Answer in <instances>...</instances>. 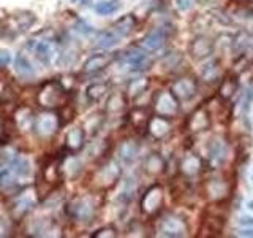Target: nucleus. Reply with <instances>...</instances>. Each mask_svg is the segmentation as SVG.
<instances>
[{
  "instance_id": "49530a36",
  "label": "nucleus",
  "mask_w": 253,
  "mask_h": 238,
  "mask_svg": "<svg viewBox=\"0 0 253 238\" xmlns=\"http://www.w3.org/2000/svg\"><path fill=\"white\" fill-rule=\"evenodd\" d=\"M239 2H247V0H239Z\"/></svg>"
},
{
  "instance_id": "79ce46f5",
  "label": "nucleus",
  "mask_w": 253,
  "mask_h": 238,
  "mask_svg": "<svg viewBox=\"0 0 253 238\" xmlns=\"http://www.w3.org/2000/svg\"><path fill=\"white\" fill-rule=\"evenodd\" d=\"M239 224L241 226H253V218H250V216H242L239 219Z\"/></svg>"
},
{
  "instance_id": "cd10ccee",
  "label": "nucleus",
  "mask_w": 253,
  "mask_h": 238,
  "mask_svg": "<svg viewBox=\"0 0 253 238\" xmlns=\"http://www.w3.org/2000/svg\"><path fill=\"white\" fill-rule=\"evenodd\" d=\"M121 40V35L116 30H101L97 34V45L101 48H111L116 46Z\"/></svg>"
},
{
  "instance_id": "a19ab883",
  "label": "nucleus",
  "mask_w": 253,
  "mask_h": 238,
  "mask_svg": "<svg viewBox=\"0 0 253 238\" xmlns=\"http://www.w3.org/2000/svg\"><path fill=\"white\" fill-rule=\"evenodd\" d=\"M8 62H10V54H8L6 51L0 53V67H5Z\"/></svg>"
},
{
  "instance_id": "2f4dec72",
  "label": "nucleus",
  "mask_w": 253,
  "mask_h": 238,
  "mask_svg": "<svg viewBox=\"0 0 253 238\" xmlns=\"http://www.w3.org/2000/svg\"><path fill=\"white\" fill-rule=\"evenodd\" d=\"M119 8H121V3H119V0H103V2H98L95 5V11L98 14H113L116 13Z\"/></svg>"
},
{
  "instance_id": "e433bc0d",
  "label": "nucleus",
  "mask_w": 253,
  "mask_h": 238,
  "mask_svg": "<svg viewBox=\"0 0 253 238\" xmlns=\"http://www.w3.org/2000/svg\"><path fill=\"white\" fill-rule=\"evenodd\" d=\"M13 99V91L3 78H0V102H8Z\"/></svg>"
},
{
  "instance_id": "f03ea898",
  "label": "nucleus",
  "mask_w": 253,
  "mask_h": 238,
  "mask_svg": "<svg viewBox=\"0 0 253 238\" xmlns=\"http://www.w3.org/2000/svg\"><path fill=\"white\" fill-rule=\"evenodd\" d=\"M98 206L95 203L93 197H76L73 202H70L68 211L76 221H90Z\"/></svg>"
},
{
  "instance_id": "a878e982",
  "label": "nucleus",
  "mask_w": 253,
  "mask_h": 238,
  "mask_svg": "<svg viewBox=\"0 0 253 238\" xmlns=\"http://www.w3.org/2000/svg\"><path fill=\"white\" fill-rule=\"evenodd\" d=\"M138 151H139V148H138L136 143L128 140V141H124L121 145V148H119V156H121V159L124 162L130 164L134 161V157L138 156Z\"/></svg>"
},
{
  "instance_id": "7ed1b4c3",
  "label": "nucleus",
  "mask_w": 253,
  "mask_h": 238,
  "mask_svg": "<svg viewBox=\"0 0 253 238\" xmlns=\"http://www.w3.org/2000/svg\"><path fill=\"white\" fill-rule=\"evenodd\" d=\"M177 99L174 97L172 92L169 91H160L157 92L154 97V110L157 111V115L165 116V118H172L177 113L179 105H177Z\"/></svg>"
},
{
  "instance_id": "0eeeda50",
  "label": "nucleus",
  "mask_w": 253,
  "mask_h": 238,
  "mask_svg": "<svg viewBox=\"0 0 253 238\" xmlns=\"http://www.w3.org/2000/svg\"><path fill=\"white\" fill-rule=\"evenodd\" d=\"M59 127H60L59 116L51 113V111H46V113L40 115L35 119V129L38 135H42V137H51V135L57 132Z\"/></svg>"
},
{
  "instance_id": "a18cd8bd",
  "label": "nucleus",
  "mask_w": 253,
  "mask_h": 238,
  "mask_svg": "<svg viewBox=\"0 0 253 238\" xmlns=\"http://www.w3.org/2000/svg\"><path fill=\"white\" fill-rule=\"evenodd\" d=\"M247 206H250V210H253V202H249Z\"/></svg>"
},
{
  "instance_id": "ddd939ff",
  "label": "nucleus",
  "mask_w": 253,
  "mask_h": 238,
  "mask_svg": "<svg viewBox=\"0 0 253 238\" xmlns=\"http://www.w3.org/2000/svg\"><path fill=\"white\" fill-rule=\"evenodd\" d=\"M113 56L111 54H93L84 62V71L85 73H98V71L105 70L111 62H113Z\"/></svg>"
},
{
  "instance_id": "423d86ee",
  "label": "nucleus",
  "mask_w": 253,
  "mask_h": 238,
  "mask_svg": "<svg viewBox=\"0 0 253 238\" xmlns=\"http://www.w3.org/2000/svg\"><path fill=\"white\" fill-rule=\"evenodd\" d=\"M171 92L177 100H190L193 99L196 92H198V83L196 79L190 78V76H182L179 79H176L171 84Z\"/></svg>"
},
{
  "instance_id": "412c9836",
  "label": "nucleus",
  "mask_w": 253,
  "mask_h": 238,
  "mask_svg": "<svg viewBox=\"0 0 253 238\" xmlns=\"http://www.w3.org/2000/svg\"><path fill=\"white\" fill-rule=\"evenodd\" d=\"M163 43H165V34H163V30L158 29V30L150 32V34H147L142 38L141 46L147 51H157L158 48L163 46Z\"/></svg>"
},
{
  "instance_id": "39448f33",
  "label": "nucleus",
  "mask_w": 253,
  "mask_h": 238,
  "mask_svg": "<svg viewBox=\"0 0 253 238\" xmlns=\"http://www.w3.org/2000/svg\"><path fill=\"white\" fill-rule=\"evenodd\" d=\"M119 177H121V169H119V165L116 162L111 161L103 165L100 170H97V173H95V177H93V182L97 187L106 189L109 186H113L119 179Z\"/></svg>"
},
{
  "instance_id": "c9c22d12",
  "label": "nucleus",
  "mask_w": 253,
  "mask_h": 238,
  "mask_svg": "<svg viewBox=\"0 0 253 238\" xmlns=\"http://www.w3.org/2000/svg\"><path fill=\"white\" fill-rule=\"evenodd\" d=\"M65 172H67V177L68 178H76L78 175L81 173V162H79L78 159H75V157L68 159Z\"/></svg>"
},
{
  "instance_id": "f8f14e48",
  "label": "nucleus",
  "mask_w": 253,
  "mask_h": 238,
  "mask_svg": "<svg viewBox=\"0 0 253 238\" xmlns=\"http://www.w3.org/2000/svg\"><path fill=\"white\" fill-rule=\"evenodd\" d=\"M211 125V118H209V111L204 107L198 108L195 113L190 115L188 121H187V127L190 132H203Z\"/></svg>"
},
{
  "instance_id": "c756f323",
  "label": "nucleus",
  "mask_w": 253,
  "mask_h": 238,
  "mask_svg": "<svg viewBox=\"0 0 253 238\" xmlns=\"http://www.w3.org/2000/svg\"><path fill=\"white\" fill-rule=\"evenodd\" d=\"M32 50H34L37 59L44 63V65H47V63L51 62V48L49 45H47L46 42H37L32 45Z\"/></svg>"
},
{
  "instance_id": "473e14b6",
  "label": "nucleus",
  "mask_w": 253,
  "mask_h": 238,
  "mask_svg": "<svg viewBox=\"0 0 253 238\" xmlns=\"http://www.w3.org/2000/svg\"><path fill=\"white\" fill-rule=\"evenodd\" d=\"M149 87V79L147 78H136L130 81L128 84V95L130 97H138L142 92H146Z\"/></svg>"
},
{
  "instance_id": "37998d69",
  "label": "nucleus",
  "mask_w": 253,
  "mask_h": 238,
  "mask_svg": "<svg viewBox=\"0 0 253 238\" xmlns=\"http://www.w3.org/2000/svg\"><path fill=\"white\" fill-rule=\"evenodd\" d=\"M239 235H242V237H253V230H244V232H241Z\"/></svg>"
},
{
  "instance_id": "4be33fe9",
  "label": "nucleus",
  "mask_w": 253,
  "mask_h": 238,
  "mask_svg": "<svg viewBox=\"0 0 253 238\" xmlns=\"http://www.w3.org/2000/svg\"><path fill=\"white\" fill-rule=\"evenodd\" d=\"M180 169H182V172H184V175H187V177H196V175L200 173L203 169V162L198 156L190 154V156H185V159L182 161Z\"/></svg>"
},
{
  "instance_id": "f3484780",
  "label": "nucleus",
  "mask_w": 253,
  "mask_h": 238,
  "mask_svg": "<svg viewBox=\"0 0 253 238\" xmlns=\"http://www.w3.org/2000/svg\"><path fill=\"white\" fill-rule=\"evenodd\" d=\"M150 118H152V115H150L149 108L138 107L131 111L128 119H130V122L134 129H147V124L150 121Z\"/></svg>"
},
{
  "instance_id": "bb28decb",
  "label": "nucleus",
  "mask_w": 253,
  "mask_h": 238,
  "mask_svg": "<svg viewBox=\"0 0 253 238\" xmlns=\"http://www.w3.org/2000/svg\"><path fill=\"white\" fill-rule=\"evenodd\" d=\"M237 91V76L234 75H229L223 79V83H221L220 86V97L223 99V100H228V99H231L233 95L236 94Z\"/></svg>"
},
{
  "instance_id": "dca6fc26",
  "label": "nucleus",
  "mask_w": 253,
  "mask_h": 238,
  "mask_svg": "<svg viewBox=\"0 0 253 238\" xmlns=\"http://www.w3.org/2000/svg\"><path fill=\"white\" fill-rule=\"evenodd\" d=\"M165 167H166L165 159L160 154H157V153L149 154L144 159V170H146V173L152 175V177H157V175L163 173Z\"/></svg>"
},
{
  "instance_id": "72a5a7b5",
  "label": "nucleus",
  "mask_w": 253,
  "mask_h": 238,
  "mask_svg": "<svg viewBox=\"0 0 253 238\" xmlns=\"http://www.w3.org/2000/svg\"><path fill=\"white\" fill-rule=\"evenodd\" d=\"M208 190H209V194L212 195V198H221V197H225L226 194V184L223 181H220V179H213L209 182V186H208Z\"/></svg>"
},
{
  "instance_id": "f257e3e1",
  "label": "nucleus",
  "mask_w": 253,
  "mask_h": 238,
  "mask_svg": "<svg viewBox=\"0 0 253 238\" xmlns=\"http://www.w3.org/2000/svg\"><path fill=\"white\" fill-rule=\"evenodd\" d=\"M67 91L60 84V81H46L38 91V103L43 108H59L65 105Z\"/></svg>"
},
{
  "instance_id": "20e7f679",
  "label": "nucleus",
  "mask_w": 253,
  "mask_h": 238,
  "mask_svg": "<svg viewBox=\"0 0 253 238\" xmlns=\"http://www.w3.org/2000/svg\"><path fill=\"white\" fill-rule=\"evenodd\" d=\"M163 205V190L158 184H154L146 190V194L141 198V210L144 211L147 216H154L160 211Z\"/></svg>"
},
{
  "instance_id": "c85d7f7f",
  "label": "nucleus",
  "mask_w": 253,
  "mask_h": 238,
  "mask_svg": "<svg viewBox=\"0 0 253 238\" xmlns=\"http://www.w3.org/2000/svg\"><path fill=\"white\" fill-rule=\"evenodd\" d=\"M109 89V84L108 83H93L90 84L89 87H87V99L92 100V102H98L101 100L103 97H105V94L108 92Z\"/></svg>"
},
{
  "instance_id": "b1692460",
  "label": "nucleus",
  "mask_w": 253,
  "mask_h": 238,
  "mask_svg": "<svg viewBox=\"0 0 253 238\" xmlns=\"http://www.w3.org/2000/svg\"><path fill=\"white\" fill-rule=\"evenodd\" d=\"M126 105V97L122 92H113L109 95V99L106 102V111L108 113H121Z\"/></svg>"
},
{
  "instance_id": "4468645a",
  "label": "nucleus",
  "mask_w": 253,
  "mask_h": 238,
  "mask_svg": "<svg viewBox=\"0 0 253 238\" xmlns=\"http://www.w3.org/2000/svg\"><path fill=\"white\" fill-rule=\"evenodd\" d=\"M14 122L19 130L29 132L32 127H35V119L32 110L29 107H19L14 113Z\"/></svg>"
},
{
  "instance_id": "5701e85b",
  "label": "nucleus",
  "mask_w": 253,
  "mask_h": 238,
  "mask_svg": "<svg viewBox=\"0 0 253 238\" xmlns=\"http://www.w3.org/2000/svg\"><path fill=\"white\" fill-rule=\"evenodd\" d=\"M134 27H136V19H134L133 14H125V16H122V18H119L114 24V30L121 37L130 35L134 30Z\"/></svg>"
},
{
  "instance_id": "6ab92c4d",
  "label": "nucleus",
  "mask_w": 253,
  "mask_h": 238,
  "mask_svg": "<svg viewBox=\"0 0 253 238\" xmlns=\"http://www.w3.org/2000/svg\"><path fill=\"white\" fill-rule=\"evenodd\" d=\"M34 205H35V202L32 200V198H29V197H19L18 200L13 203V206H11V216H13V219L14 221L22 219L32 208H34Z\"/></svg>"
},
{
  "instance_id": "1a4fd4ad",
  "label": "nucleus",
  "mask_w": 253,
  "mask_h": 238,
  "mask_svg": "<svg viewBox=\"0 0 253 238\" xmlns=\"http://www.w3.org/2000/svg\"><path fill=\"white\" fill-rule=\"evenodd\" d=\"M160 232L166 237H182L187 234V226L184 219H180L177 216H168L162 219Z\"/></svg>"
},
{
  "instance_id": "a211bd4d",
  "label": "nucleus",
  "mask_w": 253,
  "mask_h": 238,
  "mask_svg": "<svg viewBox=\"0 0 253 238\" xmlns=\"http://www.w3.org/2000/svg\"><path fill=\"white\" fill-rule=\"evenodd\" d=\"M223 224H225V218L212 213L211 216L203 219V229H201V232H209L208 235H211V237L218 235L221 232V229H223Z\"/></svg>"
},
{
  "instance_id": "6e6552de",
  "label": "nucleus",
  "mask_w": 253,
  "mask_h": 238,
  "mask_svg": "<svg viewBox=\"0 0 253 238\" xmlns=\"http://www.w3.org/2000/svg\"><path fill=\"white\" fill-rule=\"evenodd\" d=\"M188 51H190V54H192V58L195 60H204V59H208L212 56L213 42L208 37L200 35V37H196L192 43H190Z\"/></svg>"
},
{
  "instance_id": "58836bf2",
  "label": "nucleus",
  "mask_w": 253,
  "mask_h": 238,
  "mask_svg": "<svg viewBox=\"0 0 253 238\" xmlns=\"http://www.w3.org/2000/svg\"><path fill=\"white\" fill-rule=\"evenodd\" d=\"M93 237H97V238H101V237H117V232H116V229L114 227H105V229H100L97 230V232L93 234Z\"/></svg>"
},
{
  "instance_id": "f704fd0d",
  "label": "nucleus",
  "mask_w": 253,
  "mask_h": 238,
  "mask_svg": "<svg viewBox=\"0 0 253 238\" xmlns=\"http://www.w3.org/2000/svg\"><path fill=\"white\" fill-rule=\"evenodd\" d=\"M13 159H14V156H10V153H6V151H0V179H2L5 175L10 173Z\"/></svg>"
},
{
  "instance_id": "4c0bfd02",
  "label": "nucleus",
  "mask_w": 253,
  "mask_h": 238,
  "mask_svg": "<svg viewBox=\"0 0 253 238\" xmlns=\"http://www.w3.org/2000/svg\"><path fill=\"white\" fill-rule=\"evenodd\" d=\"M217 73H218V62H212V63H209V65H206L204 68H203V78L204 79H208V81H211V79H213L217 76Z\"/></svg>"
},
{
  "instance_id": "9d476101",
  "label": "nucleus",
  "mask_w": 253,
  "mask_h": 238,
  "mask_svg": "<svg viewBox=\"0 0 253 238\" xmlns=\"http://www.w3.org/2000/svg\"><path fill=\"white\" fill-rule=\"evenodd\" d=\"M42 178L46 184H49V189L60 184V161L59 159H49L42 169Z\"/></svg>"
},
{
  "instance_id": "aec40b11",
  "label": "nucleus",
  "mask_w": 253,
  "mask_h": 238,
  "mask_svg": "<svg viewBox=\"0 0 253 238\" xmlns=\"http://www.w3.org/2000/svg\"><path fill=\"white\" fill-rule=\"evenodd\" d=\"M124 59L125 62L128 63L130 67L133 68H138V70H142V68H149V59L146 54H142L141 51L138 50H128L125 54H124Z\"/></svg>"
},
{
  "instance_id": "393cba45",
  "label": "nucleus",
  "mask_w": 253,
  "mask_h": 238,
  "mask_svg": "<svg viewBox=\"0 0 253 238\" xmlns=\"http://www.w3.org/2000/svg\"><path fill=\"white\" fill-rule=\"evenodd\" d=\"M11 170L18 178H26L30 175V162L24 156H14L11 162Z\"/></svg>"
},
{
  "instance_id": "9b49d317",
  "label": "nucleus",
  "mask_w": 253,
  "mask_h": 238,
  "mask_svg": "<svg viewBox=\"0 0 253 238\" xmlns=\"http://www.w3.org/2000/svg\"><path fill=\"white\" fill-rule=\"evenodd\" d=\"M171 130V121L169 118H165V116H152L150 118V121L147 124V132L152 135L154 138L160 140V138H165L166 135L169 133Z\"/></svg>"
},
{
  "instance_id": "ea45409f",
  "label": "nucleus",
  "mask_w": 253,
  "mask_h": 238,
  "mask_svg": "<svg viewBox=\"0 0 253 238\" xmlns=\"http://www.w3.org/2000/svg\"><path fill=\"white\" fill-rule=\"evenodd\" d=\"M193 3V0H176V5L180 11H187L190 10V6H192Z\"/></svg>"
},
{
  "instance_id": "c03bdc74",
  "label": "nucleus",
  "mask_w": 253,
  "mask_h": 238,
  "mask_svg": "<svg viewBox=\"0 0 253 238\" xmlns=\"http://www.w3.org/2000/svg\"><path fill=\"white\" fill-rule=\"evenodd\" d=\"M2 143H3V129L0 127V145H2Z\"/></svg>"
},
{
  "instance_id": "2eb2a0df",
  "label": "nucleus",
  "mask_w": 253,
  "mask_h": 238,
  "mask_svg": "<svg viewBox=\"0 0 253 238\" xmlns=\"http://www.w3.org/2000/svg\"><path fill=\"white\" fill-rule=\"evenodd\" d=\"M84 143H85V132L81 127L71 129L65 137V148L71 151V153H76V151L83 149Z\"/></svg>"
},
{
  "instance_id": "7c9ffc66",
  "label": "nucleus",
  "mask_w": 253,
  "mask_h": 238,
  "mask_svg": "<svg viewBox=\"0 0 253 238\" xmlns=\"http://www.w3.org/2000/svg\"><path fill=\"white\" fill-rule=\"evenodd\" d=\"M14 70L16 73H19L22 76H29V75H34V67H32V63L29 62V59L26 58L24 54H18L14 59Z\"/></svg>"
}]
</instances>
